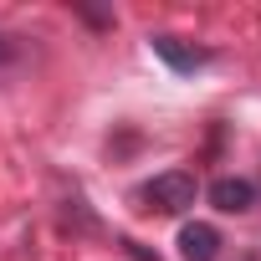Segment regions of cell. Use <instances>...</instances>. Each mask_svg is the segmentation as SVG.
<instances>
[{
  "label": "cell",
  "instance_id": "7",
  "mask_svg": "<svg viewBox=\"0 0 261 261\" xmlns=\"http://www.w3.org/2000/svg\"><path fill=\"white\" fill-rule=\"evenodd\" d=\"M6 57H11V46H6V41H0V62H6Z\"/></svg>",
  "mask_w": 261,
  "mask_h": 261
},
{
  "label": "cell",
  "instance_id": "6",
  "mask_svg": "<svg viewBox=\"0 0 261 261\" xmlns=\"http://www.w3.org/2000/svg\"><path fill=\"white\" fill-rule=\"evenodd\" d=\"M123 251H128V256H134V261H159V256H149V251H144L139 241H123Z\"/></svg>",
  "mask_w": 261,
  "mask_h": 261
},
{
  "label": "cell",
  "instance_id": "1",
  "mask_svg": "<svg viewBox=\"0 0 261 261\" xmlns=\"http://www.w3.org/2000/svg\"><path fill=\"white\" fill-rule=\"evenodd\" d=\"M195 195H200V185H195L190 169H164V174H154V179L139 190L144 210H159V215H179V210H190Z\"/></svg>",
  "mask_w": 261,
  "mask_h": 261
},
{
  "label": "cell",
  "instance_id": "4",
  "mask_svg": "<svg viewBox=\"0 0 261 261\" xmlns=\"http://www.w3.org/2000/svg\"><path fill=\"white\" fill-rule=\"evenodd\" d=\"M179 256H185V261H215V256H220V230L205 225V220L185 225V230H179Z\"/></svg>",
  "mask_w": 261,
  "mask_h": 261
},
{
  "label": "cell",
  "instance_id": "2",
  "mask_svg": "<svg viewBox=\"0 0 261 261\" xmlns=\"http://www.w3.org/2000/svg\"><path fill=\"white\" fill-rule=\"evenodd\" d=\"M210 205H215V210H225V215H246V210L256 205V185H251V179L225 174V179H215V185H210Z\"/></svg>",
  "mask_w": 261,
  "mask_h": 261
},
{
  "label": "cell",
  "instance_id": "5",
  "mask_svg": "<svg viewBox=\"0 0 261 261\" xmlns=\"http://www.w3.org/2000/svg\"><path fill=\"white\" fill-rule=\"evenodd\" d=\"M77 16L92 21V26H113V16H108V11H92V6H77Z\"/></svg>",
  "mask_w": 261,
  "mask_h": 261
},
{
  "label": "cell",
  "instance_id": "3",
  "mask_svg": "<svg viewBox=\"0 0 261 261\" xmlns=\"http://www.w3.org/2000/svg\"><path fill=\"white\" fill-rule=\"evenodd\" d=\"M154 51H159L174 72H195V67L210 62V46H190L185 36H154Z\"/></svg>",
  "mask_w": 261,
  "mask_h": 261
}]
</instances>
